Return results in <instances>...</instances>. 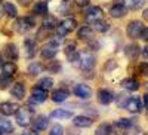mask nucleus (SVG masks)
<instances>
[{
  "mask_svg": "<svg viewBox=\"0 0 148 135\" xmlns=\"http://www.w3.org/2000/svg\"><path fill=\"white\" fill-rule=\"evenodd\" d=\"M15 120H16V123L21 128H27V126L31 125V122H33V112L28 107L18 108L15 112Z\"/></svg>",
  "mask_w": 148,
  "mask_h": 135,
  "instance_id": "obj_1",
  "label": "nucleus"
},
{
  "mask_svg": "<svg viewBox=\"0 0 148 135\" xmlns=\"http://www.w3.org/2000/svg\"><path fill=\"white\" fill-rule=\"evenodd\" d=\"M77 27V21L74 18H65L64 21H61L56 25V34L58 37H65L67 34H70L71 31H74Z\"/></svg>",
  "mask_w": 148,
  "mask_h": 135,
  "instance_id": "obj_2",
  "label": "nucleus"
},
{
  "mask_svg": "<svg viewBox=\"0 0 148 135\" xmlns=\"http://www.w3.org/2000/svg\"><path fill=\"white\" fill-rule=\"evenodd\" d=\"M79 64H80V68L83 71H90L95 68L96 65V58L93 54L90 52H83V54H79Z\"/></svg>",
  "mask_w": 148,
  "mask_h": 135,
  "instance_id": "obj_3",
  "label": "nucleus"
},
{
  "mask_svg": "<svg viewBox=\"0 0 148 135\" xmlns=\"http://www.w3.org/2000/svg\"><path fill=\"white\" fill-rule=\"evenodd\" d=\"M59 45H61L59 39H53V40H51V42H47V43L42 48V51H40L42 56H43L45 59H52V58L56 55V51L59 49Z\"/></svg>",
  "mask_w": 148,
  "mask_h": 135,
  "instance_id": "obj_4",
  "label": "nucleus"
},
{
  "mask_svg": "<svg viewBox=\"0 0 148 135\" xmlns=\"http://www.w3.org/2000/svg\"><path fill=\"white\" fill-rule=\"evenodd\" d=\"M127 36L132 39H138L141 37V33L144 30V25H142V22L141 21H132L127 24Z\"/></svg>",
  "mask_w": 148,
  "mask_h": 135,
  "instance_id": "obj_5",
  "label": "nucleus"
},
{
  "mask_svg": "<svg viewBox=\"0 0 148 135\" xmlns=\"http://www.w3.org/2000/svg\"><path fill=\"white\" fill-rule=\"evenodd\" d=\"M34 24H36V22L33 21L31 17H25V18H21V19L16 21L15 28H16L18 33H27L28 30H31V28L34 27Z\"/></svg>",
  "mask_w": 148,
  "mask_h": 135,
  "instance_id": "obj_6",
  "label": "nucleus"
},
{
  "mask_svg": "<svg viewBox=\"0 0 148 135\" xmlns=\"http://www.w3.org/2000/svg\"><path fill=\"white\" fill-rule=\"evenodd\" d=\"M102 17H104V12H102V9L99 6H93V8L88 9V12H86V15H84V18H86L88 22H93V21H98V19H102Z\"/></svg>",
  "mask_w": 148,
  "mask_h": 135,
  "instance_id": "obj_7",
  "label": "nucleus"
},
{
  "mask_svg": "<svg viewBox=\"0 0 148 135\" xmlns=\"http://www.w3.org/2000/svg\"><path fill=\"white\" fill-rule=\"evenodd\" d=\"M74 95H76L77 98H82V100H86V98H89L92 95V88L88 86V85H84V83H80L77 85L76 88H74Z\"/></svg>",
  "mask_w": 148,
  "mask_h": 135,
  "instance_id": "obj_8",
  "label": "nucleus"
},
{
  "mask_svg": "<svg viewBox=\"0 0 148 135\" xmlns=\"http://www.w3.org/2000/svg\"><path fill=\"white\" fill-rule=\"evenodd\" d=\"M126 14H127V9L123 3H114L110 9V15L113 18H123Z\"/></svg>",
  "mask_w": 148,
  "mask_h": 135,
  "instance_id": "obj_9",
  "label": "nucleus"
},
{
  "mask_svg": "<svg viewBox=\"0 0 148 135\" xmlns=\"http://www.w3.org/2000/svg\"><path fill=\"white\" fill-rule=\"evenodd\" d=\"M77 36H79V39H82V40H84V42H90V40H93V37H95V31H93L89 25H83V27L79 28Z\"/></svg>",
  "mask_w": 148,
  "mask_h": 135,
  "instance_id": "obj_10",
  "label": "nucleus"
},
{
  "mask_svg": "<svg viewBox=\"0 0 148 135\" xmlns=\"http://www.w3.org/2000/svg\"><path fill=\"white\" fill-rule=\"evenodd\" d=\"M98 100H99V103L102 105H108L113 103L114 100V94L111 92L110 89H101L99 92H98Z\"/></svg>",
  "mask_w": 148,
  "mask_h": 135,
  "instance_id": "obj_11",
  "label": "nucleus"
},
{
  "mask_svg": "<svg viewBox=\"0 0 148 135\" xmlns=\"http://www.w3.org/2000/svg\"><path fill=\"white\" fill-rule=\"evenodd\" d=\"M125 107L129 110L130 113H139L141 112V100L139 98H127L126 100V104H125Z\"/></svg>",
  "mask_w": 148,
  "mask_h": 135,
  "instance_id": "obj_12",
  "label": "nucleus"
},
{
  "mask_svg": "<svg viewBox=\"0 0 148 135\" xmlns=\"http://www.w3.org/2000/svg\"><path fill=\"white\" fill-rule=\"evenodd\" d=\"M47 126H49V117H46L45 114L37 116L36 120L33 122L34 131H45V129H47Z\"/></svg>",
  "mask_w": 148,
  "mask_h": 135,
  "instance_id": "obj_13",
  "label": "nucleus"
},
{
  "mask_svg": "<svg viewBox=\"0 0 148 135\" xmlns=\"http://www.w3.org/2000/svg\"><path fill=\"white\" fill-rule=\"evenodd\" d=\"M16 110H18V104H15V103L5 101V103L0 104V113L5 114V116H12V114H15Z\"/></svg>",
  "mask_w": 148,
  "mask_h": 135,
  "instance_id": "obj_14",
  "label": "nucleus"
},
{
  "mask_svg": "<svg viewBox=\"0 0 148 135\" xmlns=\"http://www.w3.org/2000/svg\"><path fill=\"white\" fill-rule=\"evenodd\" d=\"M125 55L129 59H136L139 56V48L136 43H129L125 46Z\"/></svg>",
  "mask_w": 148,
  "mask_h": 135,
  "instance_id": "obj_15",
  "label": "nucleus"
},
{
  "mask_svg": "<svg viewBox=\"0 0 148 135\" xmlns=\"http://www.w3.org/2000/svg\"><path fill=\"white\" fill-rule=\"evenodd\" d=\"M73 123L76 125L77 128H89V126H92L93 120L90 117H88V116H76L73 119Z\"/></svg>",
  "mask_w": 148,
  "mask_h": 135,
  "instance_id": "obj_16",
  "label": "nucleus"
},
{
  "mask_svg": "<svg viewBox=\"0 0 148 135\" xmlns=\"http://www.w3.org/2000/svg\"><path fill=\"white\" fill-rule=\"evenodd\" d=\"M3 54H5V56H8L10 59H18V56H19L18 46L14 45V43H8L5 46V49H3Z\"/></svg>",
  "mask_w": 148,
  "mask_h": 135,
  "instance_id": "obj_17",
  "label": "nucleus"
},
{
  "mask_svg": "<svg viewBox=\"0 0 148 135\" xmlns=\"http://www.w3.org/2000/svg\"><path fill=\"white\" fill-rule=\"evenodd\" d=\"M121 86L125 88L126 91L133 92V91H138L139 89V82L136 79H133V77H129V79H125V80L121 82Z\"/></svg>",
  "mask_w": 148,
  "mask_h": 135,
  "instance_id": "obj_18",
  "label": "nucleus"
},
{
  "mask_svg": "<svg viewBox=\"0 0 148 135\" xmlns=\"http://www.w3.org/2000/svg\"><path fill=\"white\" fill-rule=\"evenodd\" d=\"M46 98H47V91H45L39 86L33 88V100H36V103H43V101H46Z\"/></svg>",
  "mask_w": 148,
  "mask_h": 135,
  "instance_id": "obj_19",
  "label": "nucleus"
},
{
  "mask_svg": "<svg viewBox=\"0 0 148 135\" xmlns=\"http://www.w3.org/2000/svg\"><path fill=\"white\" fill-rule=\"evenodd\" d=\"M96 135H116V128L110 123H101L96 128Z\"/></svg>",
  "mask_w": 148,
  "mask_h": 135,
  "instance_id": "obj_20",
  "label": "nucleus"
},
{
  "mask_svg": "<svg viewBox=\"0 0 148 135\" xmlns=\"http://www.w3.org/2000/svg\"><path fill=\"white\" fill-rule=\"evenodd\" d=\"M10 94L14 95L16 100H22V98L25 96V86H24L22 83H15L14 86H12Z\"/></svg>",
  "mask_w": 148,
  "mask_h": 135,
  "instance_id": "obj_21",
  "label": "nucleus"
},
{
  "mask_svg": "<svg viewBox=\"0 0 148 135\" xmlns=\"http://www.w3.org/2000/svg\"><path fill=\"white\" fill-rule=\"evenodd\" d=\"M24 46H25V51H27V58H34L36 54H37L36 42H34L33 39H27L25 43H24Z\"/></svg>",
  "mask_w": 148,
  "mask_h": 135,
  "instance_id": "obj_22",
  "label": "nucleus"
},
{
  "mask_svg": "<svg viewBox=\"0 0 148 135\" xmlns=\"http://www.w3.org/2000/svg\"><path fill=\"white\" fill-rule=\"evenodd\" d=\"M68 95H70V92L65 91V89H56V91L52 94V100H53L55 103H64L67 98H68Z\"/></svg>",
  "mask_w": 148,
  "mask_h": 135,
  "instance_id": "obj_23",
  "label": "nucleus"
},
{
  "mask_svg": "<svg viewBox=\"0 0 148 135\" xmlns=\"http://www.w3.org/2000/svg\"><path fill=\"white\" fill-rule=\"evenodd\" d=\"M92 24H93V28H92V30L96 31V33H107V30L110 28L108 22H107V21H102V19L93 21Z\"/></svg>",
  "mask_w": 148,
  "mask_h": 135,
  "instance_id": "obj_24",
  "label": "nucleus"
},
{
  "mask_svg": "<svg viewBox=\"0 0 148 135\" xmlns=\"http://www.w3.org/2000/svg\"><path fill=\"white\" fill-rule=\"evenodd\" d=\"M51 116L53 119H61V120H64V119H70L73 116L71 112H68V110H62V108H59V110H53V112L51 113Z\"/></svg>",
  "mask_w": 148,
  "mask_h": 135,
  "instance_id": "obj_25",
  "label": "nucleus"
},
{
  "mask_svg": "<svg viewBox=\"0 0 148 135\" xmlns=\"http://www.w3.org/2000/svg\"><path fill=\"white\" fill-rule=\"evenodd\" d=\"M3 12H5L8 17H10V18H15V17L18 15V9H16V6H15L14 3H10V2H6V3H5V6H3Z\"/></svg>",
  "mask_w": 148,
  "mask_h": 135,
  "instance_id": "obj_26",
  "label": "nucleus"
},
{
  "mask_svg": "<svg viewBox=\"0 0 148 135\" xmlns=\"http://www.w3.org/2000/svg\"><path fill=\"white\" fill-rule=\"evenodd\" d=\"M56 25H58V19H56L53 15L45 17V19H43V27H45V28L52 30V28H56Z\"/></svg>",
  "mask_w": 148,
  "mask_h": 135,
  "instance_id": "obj_27",
  "label": "nucleus"
},
{
  "mask_svg": "<svg viewBox=\"0 0 148 135\" xmlns=\"http://www.w3.org/2000/svg\"><path fill=\"white\" fill-rule=\"evenodd\" d=\"M47 3L46 2H37L34 5V14L36 15H46L47 14Z\"/></svg>",
  "mask_w": 148,
  "mask_h": 135,
  "instance_id": "obj_28",
  "label": "nucleus"
},
{
  "mask_svg": "<svg viewBox=\"0 0 148 135\" xmlns=\"http://www.w3.org/2000/svg\"><path fill=\"white\" fill-rule=\"evenodd\" d=\"M2 73L6 76H14L16 73V65L14 63H6V64H2Z\"/></svg>",
  "mask_w": 148,
  "mask_h": 135,
  "instance_id": "obj_29",
  "label": "nucleus"
},
{
  "mask_svg": "<svg viewBox=\"0 0 148 135\" xmlns=\"http://www.w3.org/2000/svg\"><path fill=\"white\" fill-rule=\"evenodd\" d=\"M27 71H28V74H31V76H37V74H40V73L43 71V65L40 63H31L28 65Z\"/></svg>",
  "mask_w": 148,
  "mask_h": 135,
  "instance_id": "obj_30",
  "label": "nucleus"
},
{
  "mask_svg": "<svg viewBox=\"0 0 148 135\" xmlns=\"http://www.w3.org/2000/svg\"><path fill=\"white\" fill-rule=\"evenodd\" d=\"M37 86L42 88V89H45V91H49V89H52V86H53V80H52L51 77H43V79L39 80Z\"/></svg>",
  "mask_w": 148,
  "mask_h": 135,
  "instance_id": "obj_31",
  "label": "nucleus"
},
{
  "mask_svg": "<svg viewBox=\"0 0 148 135\" xmlns=\"http://www.w3.org/2000/svg\"><path fill=\"white\" fill-rule=\"evenodd\" d=\"M123 5L126 6V9H136L142 5V0H123Z\"/></svg>",
  "mask_w": 148,
  "mask_h": 135,
  "instance_id": "obj_32",
  "label": "nucleus"
},
{
  "mask_svg": "<svg viewBox=\"0 0 148 135\" xmlns=\"http://www.w3.org/2000/svg\"><path fill=\"white\" fill-rule=\"evenodd\" d=\"M61 67H62V65H61L59 61H52V63L47 64V70L52 71V73H59L61 71Z\"/></svg>",
  "mask_w": 148,
  "mask_h": 135,
  "instance_id": "obj_33",
  "label": "nucleus"
},
{
  "mask_svg": "<svg viewBox=\"0 0 148 135\" xmlns=\"http://www.w3.org/2000/svg\"><path fill=\"white\" fill-rule=\"evenodd\" d=\"M10 82H12V76L2 74V76H0V88H2V89L8 88L9 85H10Z\"/></svg>",
  "mask_w": 148,
  "mask_h": 135,
  "instance_id": "obj_34",
  "label": "nucleus"
},
{
  "mask_svg": "<svg viewBox=\"0 0 148 135\" xmlns=\"http://www.w3.org/2000/svg\"><path fill=\"white\" fill-rule=\"evenodd\" d=\"M116 125L119 128H121V129H127V128L132 126V122H130V119H119L116 122Z\"/></svg>",
  "mask_w": 148,
  "mask_h": 135,
  "instance_id": "obj_35",
  "label": "nucleus"
},
{
  "mask_svg": "<svg viewBox=\"0 0 148 135\" xmlns=\"http://www.w3.org/2000/svg\"><path fill=\"white\" fill-rule=\"evenodd\" d=\"M49 135H64V126L61 125H55L53 128H51Z\"/></svg>",
  "mask_w": 148,
  "mask_h": 135,
  "instance_id": "obj_36",
  "label": "nucleus"
},
{
  "mask_svg": "<svg viewBox=\"0 0 148 135\" xmlns=\"http://www.w3.org/2000/svg\"><path fill=\"white\" fill-rule=\"evenodd\" d=\"M74 2H76V5H77L79 8H86V6H89L90 0H74Z\"/></svg>",
  "mask_w": 148,
  "mask_h": 135,
  "instance_id": "obj_37",
  "label": "nucleus"
},
{
  "mask_svg": "<svg viewBox=\"0 0 148 135\" xmlns=\"http://www.w3.org/2000/svg\"><path fill=\"white\" fill-rule=\"evenodd\" d=\"M73 51H77L76 49V43H68V46L65 48V54H68V52H73Z\"/></svg>",
  "mask_w": 148,
  "mask_h": 135,
  "instance_id": "obj_38",
  "label": "nucleus"
},
{
  "mask_svg": "<svg viewBox=\"0 0 148 135\" xmlns=\"http://www.w3.org/2000/svg\"><path fill=\"white\" fill-rule=\"evenodd\" d=\"M18 2H19L21 5H24V6H28V5L33 2V0H18Z\"/></svg>",
  "mask_w": 148,
  "mask_h": 135,
  "instance_id": "obj_39",
  "label": "nucleus"
},
{
  "mask_svg": "<svg viewBox=\"0 0 148 135\" xmlns=\"http://www.w3.org/2000/svg\"><path fill=\"white\" fill-rule=\"evenodd\" d=\"M142 107H147V94L144 95V98H142V104H141Z\"/></svg>",
  "mask_w": 148,
  "mask_h": 135,
  "instance_id": "obj_40",
  "label": "nucleus"
},
{
  "mask_svg": "<svg viewBox=\"0 0 148 135\" xmlns=\"http://www.w3.org/2000/svg\"><path fill=\"white\" fill-rule=\"evenodd\" d=\"M2 64H3V56L0 55V67H2Z\"/></svg>",
  "mask_w": 148,
  "mask_h": 135,
  "instance_id": "obj_41",
  "label": "nucleus"
},
{
  "mask_svg": "<svg viewBox=\"0 0 148 135\" xmlns=\"http://www.w3.org/2000/svg\"><path fill=\"white\" fill-rule=\"evenodd\" d=\"M3 134H5V131H3V128H2V126H0V135H3Z\"/></svg>",
  "mask_w": 148,
  "mask_h": 135,
  "instance_id": "obj_42",
  "label": "nucleus"
},
{
  "mask_svg": "<svg viewBox=\"0 0 148 135\" xmlns=\"http://www.w3.org/2000/svg\"><path fill=\"white\" fill-rule=\"evenodd\" d=\"M2 15H3V9L0 8V18H2Z\"/></svg>",
  "mask_w": 148,
  "mask_h": 135,
  "instance_id": "obj_43",
  "label": "nucleus"
},
{
  "mask_svg": "<svg viewBox=\"0 0 148 135\" xmlns=\"http://www.w3.org/2000/svg\"><path fill=\"white\" fill-rule=\"evenodd\" d=\"M64 2H68V0H64Z\"/></svg>",
  "mask_w": 148,
  "mask_h": 135,
  "instance_id": "obj_44",
  "label": "nucleus"
},
{
  "mask_svg": "<svg viewBox=\"0 0 148 135\" xmlns=\"http://www.w3.org/2000/svg\"><path fill=\"white\" fill-rule=\"evenodd\" d=\"M0 2H3V0H0Z\"/></svg>",
  "mask_w": 148,
  "mask_h": 135,
  "instance_id": "obj_45",
  "label": "nucleus"
},
{
  "mask_svg": "<svg viewBox=\"0 0 148 135\" xmlns=\"http://www.w3.org/2000/svg\"><path fill=\"white\" fill-rule=\"evenodd\" d=\"M47 2H51V0H47Z\"/></svg>",
  "mask_w": 148,
  "mask_h": 135,
  "instance_id": "obj_46",
  "label": "nucleus"
}]
</instances>
